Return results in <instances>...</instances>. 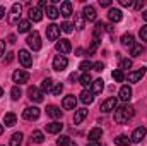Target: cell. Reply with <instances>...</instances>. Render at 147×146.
<instances>
[{
    "label": "cell",
    "instance_id": "ee69618b",
    "mask_svg": "<svg viewBox=\"0 0 147 146\" xmlns=\"http://www.w3.org/2000/svg\"><path fill=\"white\" fill-rule=\"evenodd\" d=\"M98 46H99V40H92V43H91V46L87 50V55H94V52L98 50Z\"/></svg>",
    "mask_w": 147,
    "mask_h": 146
},
{
    "label": "cell",
    "instance_id": "f907efd6",
    "mask_svg": "<svg viewBox=\"0 0 147 146\" xmlns=\"http://www.w3.org/2000/svg\"><path fill=\"white\" fill-rule=\"evenodd\" d=\"M3 52H5V41H3V40H0V57L3 55Z\"/></svg>",
    "mask_w": 147,
    "mask_h": 146
},
{
    "label": "cell",
    "instance_id": "8d00e7d4",
    "mask_svg": "<svg viewBox=\"0 0 147 146\" xmlns=\"http://www.w3.org/2000/svg\"><path fill=\"white\" fill-rule=\"evenodd\" d=\"M142 53H144V46H142V45H137V43H135V45L130 48V55H132V57H140Z\"/></svg>",
    "mask_w": 147,
    "mask_h": 146
},
{
    "label": "cell",
    "instance_id": "d4e9b609",
    "mask_svg": "<svg viewBox=\"0 0 147 146\" xmlns=\"http://www.w3.org/2000/svg\"><path fill=\"white\" fill-rule=\"evenodd\" d=\"M53 86H55V81H53L51 77H46V79H43V83H41V91H43V93H50V91L53 89Z\"/></svg>",
    "mask_w": 147,
    "mask_h": 146
},
{
    "label": "cell",
    "instance_id": "83f0119b",
    "mask_svg": "<svg viewBox=\"0 0 147 146\" xmlns=\"http://www.w3.org/2000/svg\"><path fill=\"white\" fill-rule=\"evenodd\" d=\"M17 29H19V33H28L31 29V21L29 19H21L17 23Z\"/></svg>",
    "mask_w": 147,
    "mask_h": 146
},
{
    "label": "cell",
    "instance_id": "be15d7a7",
    "mask_svg": "<svg viewBox=\"0 0 147 146\" xmlns=\"http://www.w3.org/2000/svg\"><path fill=\"white\" fill-rule=\"evenodd\" d=\"M2 132H3V126L0 124V134H2Z\"/></svg>",
    "mask_w": 147,
    "mask_h": 146
},
{
    "label": "cell",
    "instance_id": "7a4b0ae2",
    "mask_svg": "<svg viewBox=\"0 0 147 146\" xmlns=\"http://www.w3.org/2000/svg\"><path fill=\"white\" fill-rule=\"evenodd\" d=\"M26 43H28V46H29L33 52L41 50V36H39V33H38V31L29 33V36H28V40H26Z\"/></svg>",
    "mask_w": 147,
    "mask_h": 146
},
{
    "label": "cell",
    "instance_id": "d590c367",
    "mask_svg": "<svg viewBox=\"0 0 147 146\" xmlns=\"http://www.w3.org/2000/svg\"><path fill=\"white\" fill-rule=\"evenodd\" d=\"M57 145L58 146H75V143H74L69 136H60V138L57 139Z\"/></svg>",
    "mask_w": 147,
    "mask_h": 146
},
{
    "label": "cell",
    "instance_id": "db71d44e",
    "mask_svg": "<svg viewBox=\"0 0 147 146\" xmlns=\"http://www.w3.org/2000/svg\"><path fill=\"white\" fill-rule=\"evenodd\" d=\"M86 146H101V145H99V141H89Z\"/></svg>",
    "mask_w": 147,
    "mask_h": 146
},
{
    "label": "cell",
    "instance_id": "4fadbf2b",
    "mask_svg": "<svg viewBox=\"0 0 147 146\" xmlns=\"http://www.w3.org/2000/svg\"><path fill=\"white\" fill-rule=\"evenodd\" d=\"M70 50H72V45H70L69 40H60V41H57V52H58L60 55L69 53Z\"/></svg>",
    "mask_w": 147,
    "mask_h": 146
},
{
    "label": "cell",
    "instance_id": "680465c9",
    "mask_svg": "<svg viewBox=\"0 0 147 146\" xmlns=\"http://www.w3.org/2000/svg\"><path fill=\"white\" fill-rule=\"evenodd\" d=\"M69 79H70V81H72V83H74V81L77 79V74H75V72H74V74H70V77H69Z\"/></svg>",
    "mask_w": 147,
    "mask_h": 146
},
{
    "label": "cell",
    "instance_id": "4dcf8cb0",
    "mask_svg": "<svg viewBox=\"0 0 147 146\" xmlns=\"http://www.w3.org/2000/svg\"><path fill=\"white\" fill-rule=\"evenodd\" d=\"M105 28H106L105 23H96V26H94V33H92V35H94V40H99V36H103V33L106 31Z\"/></svg>",
    "mask_w": 147,
    "mask_h": 146
},
{
    "label": "cell",
    "instance_id": "cb8c5ba5",
    "mask_svg": "<svg viewBox=\"0 0 147 146\" xmlns=\"http://www.w3.org/2000/svg\"><path fill=\"white\" fill-rule=\"evenodd\" d=\"M86 26V19L82 14H74V28L75 29H84Z\"/></svg>",
    "mask_w": 147,
    "mask_h": 146
},
{
    "label": "cell",
    "instance_id": "9c48e42d",
    "mask_svg": "<svg viewBox=\"0 0 147 146\" xmlns=\"http://www.w3.org/2000/svg\"><path fill=\"white\" fill-rule=\"evenodd\" d=\"M118 107V100L116 98H108V100H105L103 103H101V107H99V110L103 112V113H108V112H111V110H115Z\"/></svg>",
    "mask_w": 147,
    "mask_h": 146
},
{
    "label": "cell",
    "instance_id": "60d3db41",
    "mask_svg": "<svg viewBox=\"0 0 147 146\" xmlns=\"http://www.w3.org/2000/svg\"><path fill=\"white\" fill-rule=\"evenodd\" d=\"M33 141L38 143V145H41V143L45 141V136H43L41 131H34V132H33Z\"/></svg>",
    "mask_w": 147,
    "mask_h": 146
},
{
    "label": "cell",
    "instance_id": "7402d4cb",
    "mask_svg": "<svg viewBox=\"0 0 147 146\" xmlns=\"http://www.w3.org/2000/svg\"><path fill=\"white\" fill-rule=\"evenodd\" d=\"M132 98V88L130 86H121L120 88V100L121 102H128Z\"/></svg>",
    "mask_w": 147,
    "mask_h": 146
},
{
    "label": "cell",
    "instance_id": "6125c7cd",
    "mask_svg": "<svg viewBox=\"0 0 147 146\" xmlns=\"http://www.w3.org/2000/svg\"><path fill=\"white\" fill-rule=\"evenodd\" d=\"M2 96H3V89L0 88V98H2Z\"/></svg>",
    "mask_w": 147,
    "mask_h": 146
},
{
    "label": "cell",
    "instance_id": "30bf717a",
    "mask_svg": "<svg viewBox=\"0 0 147 146\" xmlns=\"http://www.w3.org/2000/svg\"><path fill=\"white\" fill-rule=\"evenodd\" d=\"M19 62L28 69L33 65V55L28 52V50H19Z\"/></svg>",
    "mask_w": 147,
    "mask_h": 146
},
{
    "label": "cell",
    "instance_id": "52a82bcc",
    "mask_svg": "<svg viewBox=\"0 0 147 146\" xmlns=\"http://www.w3.org/2000/svg\"><path fill=\"white\" fill-rule=\"evenodd\" d=\"M28 98H29L31 102H34V103H39V102H43V91L38 89L36 86H31V88L28 89Z\"/></svg>",
    "mask_w": 147,
    "mask_h": 146
},
{
    "label": "cell",
    "instance_id": "f546056e",
    "mask_svg": "<svg viewBox=\"0 0 147 146\" xmlns=\"http://www.w3.org/2000/svg\"><path fill=\"white\" fill-rule=\"evenodd\" d=\"M16 122H17V117H16V113H12V112L5 113V117H3V124H5L7 127H12V126H16Z\"/></svg>",
    "mask_w": 147,
    "mask_h": 146
},
{
    "label": "cell",
    "instance_id": "5b68a950",
    "mask_svg": "<svg viewBox=\"0 0 147 146\" xmlns=\"http://www.w3.org/2000/svg\"><path fill=\"white\" fill-rule=\"evenodd\" d=\"M147 69L146 67H140V69H137V71H130L128 76H127V79H128V83H139L144 76H146Z\"/></svg>",
    "mask_w": 147,
    "mask_h": 146
},
{
    "label": "cell",
    "instance_id": "2e32d148",
    "mask_svg": "<svg viewBox=\"0 0 147 146\" xmlns=\"http://www.w3.org/2000/svg\"><path fill=\"white\" fill-rule=\"evenodd\" d=\"M82 16L86 21H96V9L92 5H86L82 10Z\"/></svg>",
    "mask_w": 147,
    "mask_h": 146
},
{
    "label": "cell",
    "instance_id": "44dd1931",
    "mask_svg": "<svg viewBox=\"0 0 147 146\" xmlns=\"http://www.w3.org/2000/svg\"><path fill=\"white\" fill-rule=\"evenodd\" d=\"M121 10L120 9H110L108 10V19H110L111 23H120L121 21Z\"/></svg>",
    "mask_w": 147,
    "mask_h": 146
},
{
    "label": "cell",
    "instance_id": "484cf974",
    "mask_svg": "<svg viewBox=\"0 0 147 146\" xmlns=\"http://www.w3.org/2000/svg\"><path fill=\"white\" fill-rule=\"evenodd\" d=\"M120 41H121V45H123V46H127V48H132V46L135 45V38H134V35H130V33L123 35Z\"/></svg>",
    "mask_w": 147,
    "mask_h": 146
},
{
    "label": "cell",
    "instance_id": "e575fe53",
    "mask_svg": "<svg viewBox=\"0 0 147 146\" xmlns=\"http://www.w3.org/2000/svg\"><path fill=\"white\" fill-rule=\"evenodd\" d=\"M79 83H80L84 88H86V86H91V84H92V77H91V74H89V72H84L80 77H79Z\"/></svg>",
    "mask_w": 147,
    "mask_h": 146
},
{
    "label": "cell",
    "instance_id": "9f6ffc18",
    "mask_svg": "<svg viewBox=\"0 0 147 146\" xmlns=\"http://www.w3.org/2000/svg\"><path fill=\"white\" fill-rule=\"evenodd\" d=\"M3 16H5V9L0 7V19H3Z\"/></svg>",
    "mask_w": 147,
    "mask_h": 146
},
{
    "label": "cell",
    "instance_id": "ba28073f",
    "mask_svg": "<svg viewBox=\"0 0 147 146\" xmlns=\"http://www.w3.org/2000/svg\"><path fill=\"white\" fill-rule=\"evenodd\" d=\"M22 117L26 120H36V119H39V108L38 107H26L22 110Z\"/></svg>",
    "mask_w": 147,
    "mask_h": 146
},
{
    "label": "cell",
    "instance_id": "ac0fdd59",
    "mask_svg": "<svg viewBox=\"0 0 147 146\" xmlns=\"http://www.w3.org/2000/svg\"><path fill=\"white\" fill-rule=\"evenodd\" d=\"M60 14L63 16V17H70L74 14V7L70 2H62V5H60Z\"/></svg>",
    "mask_w": 147,
    "mask_h": 146
},
{
    "label": "cell",
    "instance_id": "8992f818",
    "mask_svg": "<svg viewBox=\"0 0 147 146\" xmlns=\"http://www.w3.org/2000/svg\"><path fill=\"white\" fill-rule=\"evenodd\" d=\"M60 26H57V24H50V26H46V38L50 40V41H57L58 36H60Z\"/></svg>",
    "mask_w": 147,
    "mask_h": 146
},
{
    "label": "cell",
    "instance_id": "f35d334b",
    "mask_svg": "<svg viewBox=\"0 0 147 146\" xmlns=\"http://www.w3.org/2000/svg\"><path fill=\"white\" fill-rule=\"evenodd\" d=\"M120 71H127V69H132V60L130 59H121L120 60V65H118Z\"/></svg>",
    "mask_w": 147,
    "mask_h": 146
},
{
    "label": "cell",
    "instance_id": "74e56055",
    "mask_svg": "<svg viewBox=\"0 0 147 146\" xmlns=\"http://www.w3.org/2000/svg\"><path fill=\"white\" fill-rule=\"evenodd\" d=\"M111 77H113L116 83H123V81H125V74H123V71H120V69H115V71L111 72Z\"/></svg>",
    "mask_w": 147,
    "mask_h": 146
},
{
    "label": "cell",
    "instance_id": "11a10c76",
    "mask_svg": "<svg viewBox=\"0 0 147 146\" xmlns=\"http://www.w3.org/2000/svg\"><path fill=\"white\" fill-rule=\"evenodd\" d=\"M105 29H106L108 33H113V31H115V28H113L111 24H106V28H105Z\"/></svg>",
    "mask_w": 147,
    "mask_h": 146
},
{
    "label": "cell",
    "instance_id": "6f0895ef",
    "mask_svg": "<svg viewBox=\"0 0 147 146\" xmlns=\"http://www.w3.org/2000/svg\"><path fill=\"white\" fill-rule=\"evenodd\" d=\"M9 43H16V36H14V35L9 36Z\"/></svg>",
    "mask_w": 147,
    "mask_h": 146
},
{
    "label": "cell",
    "instance_id": "7bdbcfd3",
    "mask_svg": "<svg viewBox=\"0 0 147 146\" xmlns=\"http://www.w3.org/2000/svg\"><path fill=\"white\" fill-rule=\"evenodd\" d=\"M60 29H62L63 33H67V35H69V33H72V31H74V24H70L69 21H65V23L60 26Z\"/></svg>",
    "mask_w": 147,
    "mask_h": 146
},
{
    "label": "cell",
    "instance_id": "f1b7e54d",
    "mask_svg": "<svg viewBox=\"0 0 147 146\" xmlns=\"http://www.w3.org/2000/svg\"><path fill=\"white\" fill-rule=\"evenodd\" d=\"M103 136V129L101 127H94V129H91L89 131V141H99V138Z\"/></svg>",
    "mask_w": 147,
    "mask_h": 146
},
{
    "label": "cell",
    "instance_id": "ab89813d",
    "mask_svg": "<svg viewBox=\"0 0 147 146\" xmlns=\"http://www.w3.org/2000/svg\"><path fill=\"white\" fill-rule=\"evenodd\" d=\"M21 95H22V93H21V88H19L17 84L12 86V89H10V96H12V100H19Z\"/></svg>",
    "mask_w": 147,
    "mask_h": 146
},
{
    "label": "cell",
    "instance_id": "d6986e66",
    "mask_svg": "<svg viewBox=\"0 0 147 146\" xmlns=\"http://www.w3.org/2000/svg\"><path fill=\"white\" fill-rule=\"evenodd\" d=\"M103 89H105V81H103V79H94L92 84H91V91H92L94 95H99Z\"/></svg>",
    "mask_w": 147,
    "mask_h": 146
},
{
    "label": "cell",
    "instance_id": "603a6c76",
    "mask_svg": "<svg viewBox=\"0 0 147 146\" xmlns=\"http://www.w3.org/2000/svg\"><path fill=\"white\" fill-rule=\"evenodd\" d=\"M46 113H48L51 119H60V117H62V110L58 108L57 105H48V107H46Z\"/></svg>",
    "mask_w": 147,
    "mask_h": 146
},
{
    "label": "cell",
    "instance_id": "bcb514c9",
    "mask_svg": "<svg viewBox=\"0 0 147 146\" xmlns=\"http://www.w3.org/2000/svg\"><path fill=\"white\" fill-rule=\"evenodd\" d=\"M139 36H140V40H142V41H147V24H144V26L140 28Z\"/></svg>",
    "mask_w": 147,
    "mask_h": 146
},
{
    "label": "cell",
    "instance_id": "277c9868",
    "mask_svg": "<svg viewBox=\"0 0 147 146\" xmlns=\"http://www.w3.org/2000/svg\"><path fill=\"white\" fill-rule=\"evenodd\" d=\"M67 65H69V60H67L65 55H57V57L53 59V69H55V71L62 72V71L67 69Z\"/></svg>",
    "mask_w": 147,
    "mask_h": 146
},
{
    "label": "cell",
    "instance_id": "1f68e13d",
    "mask_svg": "<svg viewBox=\"0 0 147 146\" xmlns=\"http://www.w3.org/2000/svg\"><path fill=\"white\" fill-rule=\"evenodd\" d=\"M132 139H128V136L120 134L118 138H115V146H130Z\"/></svg>",
    "mask_w": 147,
    "mask_h": 146
},
{
    "label": "cell",
    "instance_id": "7dc6e473",
    "mask_svg": "<svg viewBox=\"0 0 147 146\" xmlns=\"http://www.w3.org/2000/svg\"><path fill=\"white\" fill-rule=\"evenodd\" d=\"M134 0H120V5L121 7H134Z\"/></svg>",
    "mask_w": 147,
    "mask_h": 146
},
{
    "label": "cell",
    "instance_id": "681fc988",
    "mask_svg": "<svg viewBox=\"0 0 147 146\" xmlns=\"http://www.w3.org/2000/svg\"><path fill=\"white\" fill-rule=\"evenodd\" d=\"M14 60V53H7V57H5V64H10Z\"/></svg>",
    "mask_w": 147,
    "mask_h": 146
},
{
    "label": "cell",
    "instance_id": "6da1fadb",
    "mask_svg": "<svg viewBox=\"0 0 147 146\" xmlns=\"http://www.w3.org/2000/svg\"><path fill=\"white\" fill-rule=\"evenodd\" d=\"M134 115H135V108H134L132 105L118 107V108H115V122H118V124H127Z\"/></svg>",
    "mask_w": 147,
    "mask_h": 146
},
{
    "label": "cell",
    "instance_id": "e0dca14e",
    "mask_svg": "<svg viewBox=\"0 0 147 146\" xmlns=\"http://www.w3.org/2000/svg\"><path fill=\"white\" fill-rule=\"evenodd\" d=\"M28 14H29V21L39 23V21L43 19V12H41V9H39V7H31Z\"/></svg>",
    "mask_w": 147,
    "mask_h": 146
},
{
    "label": "cell",
    "instance_id": "f5cc1de1",
    "mask_svg": "<svg viewBox=\"0 0 147 146\" xmlns=\"http://www.w3.org/2000/svg\"><path fill=\"white\" fill-rule=\"evenodd\" d=\"M99 3H101V7H110L111 5L110 0H103V2H99Z\"/></svg>",
    "mask_w": 147,
    "mask_h": 146
},
{
    "label": "cell",
    "instance_id": "94428289",
    "mask_svg": "<svg viewBox=\"0 0 147 146\" xmlns=\"http://www.w3.org/2000/svg\"><path fill=\"white\" fill-rule=\"evenodd\" d=\"M142 17H144V19H146V21H147V10H146V12H144V14H142Z\"/></svg>",
    "mask_w": 147,
    "mask_h": 146
},
{
    "label": "cell",
    "instance_id": "7c38bea8",
    "mask_svg": "<svg viewBox=\"0 0 147 146\" xmlns=\"http://www.w3.org/2000/svg\"><path fill=\"white\" fill-rule=\"evenodd\" d=\"M147 134V129L144 126H140V127H137L134 132H132V143H140L144 138H146Z\"/></svg>",
    "mask_w": 147,
    "mask_h": 146
},
{
    "label": "cell",
    "instance_id": "9a60e30c",
    "mask_svg": "<svg viewBox=\"0 0 147 146\" xmlns=\"http://www.w3.org/2000/svg\"><path fill=\"white\" fill-rule=\"evenodd\" d=\"M75 105H77V98H75L74 95H67V96L63 98V102H62V107L65 110H74Z\"/></svg>",
    "mask_w": 147,
    "mask_h": 146
},
{
    "label": "cell",
    "instance_id": "c3c4849f",
    "mask_svg": "<svg viewBox=\"0 0 147 146\" xmlns=\"http://www.w3.org/2000/svg\"><path fill=\"white\" fill-rule=\"evenodd\" d=\"M92 69L98 71V72H101V71L105 69V64H103V62H96V64H92Z\"/></svg>",
    "mask_w": 147,
    "mask_h": 146
},
{
    "label": "cell",
    "instance_id": "816d5d0a",
    "mask_svg": "<svg viewBox=\"0 0 147 146\" xmlns=\"http://www.w3.org/2000/svg\"><path fill=\"white\" fill-rule=\"evenodd\" d=\"M134 7L139 10V9H142V7H144V2H135V3H134Z\"/></svg>",
    "mask_w": 147,
    "mask_h": 146
},
{
    "label": "cell",
    "instance_id": "91938a15",
    "mask_svg": "<svg viewBox=\"0 0 147 146\" xmlns=\"http://www.w3.org/2000/svg\"><path fill=\"white\" fill-rule=\"evenodd\" d=\"M77 55H84V50L82 48H77Z\"/></svg>",
    "mask_w": 147,
    "mask_h": 146
},
{
    "label": "cell",
    "instance_id": "ffe728a7",
    "mask_svg": "<svg viewBox=\"0 0 147 146\" xmlns=\"http://www.w3.org/2000/svg\"><path fill=\"white\" fill-rule=\"evenodd\" d=\"M62 129H63V124H60V122H50V124H46V132H50V134H58Z\"/></svg>",
    "mask_w": 147,
    "mask_h": 146
},
{
    "label": "cell",
    "instance_id": "5bb4252c",
    "mask_svg": "<svg viewBox=\"0 0 147 146\" xmlns=\"http://www.w3.org/2000/svg\"><path fill=\"white\" fill-rule=\"evenodd\" d=\"M79 100H80L82 103H86V105H91V103L94 102V93H92L91 89H84V91L79 95Z\"/></svg>",
    "mask_w": 147,
    "mask_h": 146
},
{
    "label": "cell",
    "instance_id": "3957f363",
    "mask_svg": "<svg viewBox=\"0 0 147 146\" xmlns=\"http://www.w3.org/2000/svg\"><path fill=\"white\" fill-rule=\"evenodd\" d=\"M21 12H22V5L21 3H14L10 9V16H9V23L10 24H17L21 21Z\"/></svg>",
    "mask_w": 147,
    "mask_h": 146
},
{
    "label": "cell",
    "instance_id": "b9f144b4",
    "mask_svg": "<svg viewBox=\"0 0 147 146\" xmlns=\"http://www.w3.org/2000/svg\"><path fill=\"white\" fill-rule=\"evenodd\" d=\"M79 69L84 71V72H87L89 69H92V62H89V60H82V62L79 64Z\"/></svg>",
    "mask_w": 147,
    "mask_h": 146
},
{
    "label": "cell",
    "instance_id": "836d02e7",
    "mask_svg": "<svg viewBox=\"0 0 147 146\" xmlns=\"http://www.w3.org/2000/svg\"><path fill=\"white\" fill-rule=\"evenodd\" d=\"M46 16H48L50 19H57V17L60 16V10H58L55 5H46Z\"/></svg>",
    "mask_w": 147,
    "mask_h": 146
},
{
    "label": "cell",
    "instance_id": "8fae6325",
    "mask_svg": "<svg viewBox=\"0 0 147 146\" xmlns=\"http://www.w3.org/2000/svg\"><path fill=\"white\" fill-rule=\"evenodd\" d=\"M12 81H14V83H17V86H19V84H22V83H28V81H29V72H26V71L19 69V71H16V72L12 74Z\"/></svg>",
    "mask_w": 147,
    "mask_h": 146
},
{
    "label": "cell",
    "instance_id": "4316f807",
    "mask_svg": "<svg viewBox=\"0 0 147 146\" xmlns=\"http://www.w3.org/2000/svg\"><path fill=\"white\" fill-rule=\"evenodd\" d=\"M87 117V108H79L75 110V113H74V122L75 124H80L84 119Z\"/></svg>",
    "mask_w": 147,
    "mask_h": 146
},
{
    "label": "cell",
    "instance_id": "f6af8a7d",
    "mask_svg": "<svg viewBox=\"0 0 147 146\" xmlns=\"http://www.w3.org/2000/svg\"><path fill=\"white\" fill-rule=\"evenodd\" d=\"M62 91H63V84H62V83H55V86H53L51 93H53L55 96H58V95H60Z\"/></svg>",
    "mask_w": 147,
    "mask_h": 146
},
{
    "label": "cell",
    "instance_id": "d6a6232c",
    "mask_svg": "<svg viewBox=\"0 0 147 146\" xmlns=\"http://www.w3.org/2000/svg\"><path fill=\"white\" fill-rule=\"evenodd\" d=\"M22 132H14L12 134V138H10V141H9V146H21L22 143Z\"/></svg>",
    "mask_w": 147,
    "mask_h": 146
}]
</instances>
